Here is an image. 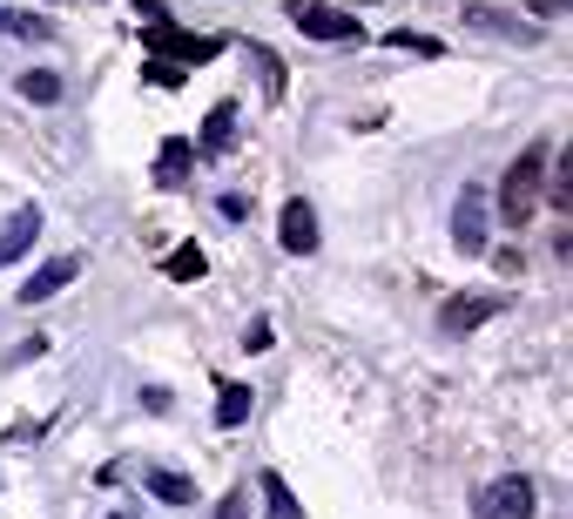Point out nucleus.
<instances>
[{
    "instance_id": "obj_1",
    "label": "nucleus",
    "mask_w": 573,
    "mask_h": 519,
    "mask_svg": "<svg viewBox=\"0 0 573 519\" xmlns=\"http://www.w3.org/2000/svg\"><path fill=\"white\" fill-rule=\"evenodd\" d=\"M540 189H547V149L533 142V149H520V163H513L506 182H500V210H506L513 223H526V210L540 203Z\"/></svg>"
},
{
    "instance_id": "obj_2",
    "label": "nucleus",
    "mask_w": 573,
    "mask_h": 519,
    "mask_svg": "<svg viewBox=\"0 0 573 519\" xmlns=\"http://www.w3.org/2000/svg\"><path fill=\"white\" fill-rule=\"evenodd\" d=\"M297 34H311V42H365V27L351 14H337V8H318V0H297V8L284 14Z\"/></svg>"
},
{
    "instance_id": "obj_3",
    "label": "nucleus",
    "mask_w": 573,
    "mask_h": 519,
    "mask_svg": "<svg viewBox=\"0 0 573 519\" xmlns=\"http://www.w3.org/2000/svg\"><path fill=\"white\" fill-rule=\"evenodd\" d=\"M452 244L466 250V257H486V189H473V182L452 203Z\"/></svg>"
},
{
    "instance_id": "obj_4",
    "label": "nucleus",
    "mask_w": 573,
    "mask_h": 519,
    "mask_svg": "<svg viewBox=\"0 0 573 519\" xmlns=\"http://www.w3.org/2000/svg\"><path fill=\"white\" fill-rule=\"evenodd\" d=\"M148 48H156V61H176V68H196V61L216 55L210 34H176L169 21H163V27H148Z\"/></svg>"
},
{
    "instance_id": "obj_5",
    "label": "nucleus",
    "mask_w": 573,
    "mask_h": 519,
    "mask_svg": "<svg viewBox=\"0 0 573 519\" xmlns=\"http://www.w3.org/2000/svg\"><path fill=\"white\" fill-rule=\"evenodd\" d=\"M486 519H533V479L526 472H506L500 486H486Z\"/></svg>"
},
{
    "instance_id": "obj_6",
    "label": "nucleus",
    "mask_w": 573,
    "mask_h": 519,
    "mask_svg": "<svg viewBox=\"0 0 573 519\" xmlns=\"http://www.w3.org/2000/svg\"><path fill=\"white\" fill-rule=\"evenodd\" d=\"M277 244H284L290 257H311V250H318V210L303 203V196H290V203H284V223H277Z\"/></svg>"
},
{
    "instance_id": "obj_7",
    "label": "nucleus",
    "mask_w": 573,
    "mask_h": 519,
    "mask_svg": "<svg viewBox=\"0 0 573 519\" xmlns=\"http://www.w3.org/2000/svg\"><path fill=\"white\" fill-rule=\"evenodd\" d=\"M74 276H82V257H55V263H41V270L27 276L14 297H21V304H48V297H61V291L74 284Z\"/></svg>"
},
{
    "instance_id": "obj_8",
    "label": "nucleus",
    "mask_w": 573,
    "mask_h": 519,
    "mask_svg": "<svg viewBox=\"0 0 573 519\" xmlns=\"http://www.w3.org/2000/svg\"><path fill=\"white\" fill-rule=\"evenodd\" d=\"M34 236H41V210H14L8 223H0V263H21L27 250H34Z\"/></svg>"
},
{
    "instance_id": "obj_9",
    "label": "nucleus",
    "mask_w": 573,
    "mask_h": 519,
    "mask_svg": "<svg viewBox=\"0 0 573 519\" xmlns=\"http://www.w3.org/2000/svg\"><path fill=\"white\" fill-rule=\"evenodd\" d=\"M189 163H196V142H182V135H169V142H163V155H156V182H163V189H182Z\"/></svg>"
},
{
    "instance_id": "obj_10",
    "label": "nucleus",
    "mask_w": 573,
    "mask_h": 519,
    "mask_svg": "<svg viewBox=\"0 0 573 519\" xmlns=\"http://www.w3.org/2000/svg\"><path fill=\"white\" fill-rule=\"evenodd\" d=\"M229 142H237V108L216 102V108L203 115V142H196V149H203V155H223Z\"/></svg>"
},
{
    "instance_id": "obj_11",
    "label": "nucleus",
    "mask_w": 573,
    "mask_h": 519,
    "mask_svg": "<svg viewBox=\"0 0 573 519\" xmlns=\"http://www.w3.org/2000/svg\"><path fill=\"white\" fill-rule=\"evenodd\" d=\"M142 486L156 493V499H169V506H196V486H189L182 472H163V465H148V472H142Z\"/></svg>"
},
{
    "instance_id": "obj_12",
    "label": "nucleus",
    "mask_w": 573,
    "mask_h": 519,
    "mask_svg": "<svg viewBox=\"0 0 573 519\" xmlns=\"http://www.w3.org/2000/svg\"><path fill=\"white\" fill-rule=\"evenodd\" d=\"M492 310H500V297H452L445 304V331H473V325H486Z\"/></svg>"
},
{
    "instance_id": "obj_13",
    "label": "nucleus",
    "mask_w": 573,
    "mask_h": 519,
    "mask_svg": "<svg viewBox=\"0 0 573 519\" xmlns=\"http://www.w3.org/2000/svg\"><path fill=\"white\" fill-rule=\"evenodd\" d=\"M250 405H256V391H250V385H223V391H216V425H223V432H237V425L250 418Z\"/></svg>"
},
{
    "instance_id": "obj_14",
    "label": "nucleus",
    "mask_w": 573,
    "mask_h": 519,
    "mask_svg": "<svg viewBox=\"0 0 573 519\" xmlns=\"http://www.w3.org/2000/svg\"><path fill=\"white\" fill-rule=\"evenodd\" d=\"M256 486H263V506H271V512H263V519H303V506H297V493L284 486V479H277V472H263V479H256Z\"/></svg>"
},
{
    "instance_id": "obj_15",
    "label": "nucleus",
    "mask_w": 573,
    "mask_h": 519,
    "mask_svg": "<svg viewBox=\"0 0 573 519\" xmlns=\"http://www.w3.org/2000/svg\"><path fill=\"white\" fill-rule=\"evenodd\" d=\"M203 270H210V257H203L196 244H182V250H169V257H163V276H176V284H196Z\"/></svg>"
},
{
    "instance_id": "obj_16",
    "label": "nucleus",
    "mask_w": 573,
    "mask_h": 519,
    "mask_svg": "<svg viewBox=\"0 0 573 519\" xmlns=\"http://www.w3.org/2000/svg\"><path fill=\"white\" fill-rule=\"evenodd\" d=\"M250 61H256V74H263V95L271 102H284V61L263 48V42H250Z\"/></svg>"
},
{
    "instance_id": "obj_17",
    "label": "nucleus",
    "mask_w": 573,
    "mask_h": 519,
    "mask_svg": "<svg viewBox=\"0 0 573 519\" xmlns=\"http://www.w3.org/2000/svg\"><path fill=\"white\" fill-rule=\"evenodd\" d=\"M21 95H27V102H41V108H48V102H61V74H48V68L21 74Z\"/></svg>"
},
{
    "instance_id": "obj_18",
    "label": "nucleus",
    "mask_w": 573,
    "mask_h": 519,
    "mask_svg": "<svg viewBox=\"0 0 573 519\" xmlns=\"http://www.w3.org/2000/svg\"><path fill=\"white\" fill-rule=\"evenodd\" d=\"M392 48H405V55H439L432 34H411V27H398V34H392Z\"/></svg>"
},
{
    "instance_id": "obj_19",
    "label": "nucleus",
    "mask_w": 573,
    "mask_h": 519,
    "mask_svg": "<svg viewBox=\"0 0 573 519\" xmlns=\"http://www.w3.org/2000/svg\"><path fill=\"white\" fill-rule=\"evenodd\" d=\"M142 74H148V82H156V89H182V68H176V61H148Z\"/></svg>"
},
{
    "instance_id": "obj_20",
    "label": "nucleus",
    "mask_w": 573,
    "mask_h": 519,
    "mask_svg": "<svg viewBox=\"0 0 573 519\" xmlns=\"http://www.w3.org/2000/svg\"><path fill=\"white\" fill-rule=\"evenodd\" d=\"M243 351H271V317H256V325L243 331Z\"/></svg>"
},
{
    "instance_id": "obj_21",
    "label": "nucleus",
    "mask_w": 573,
    "mask_h": 519,
    "mask_svg": "<svg viewBox=\"0 0 573 519\" xmlns=\"http://www.w3.org/2000/svg\"><path fill=\"white\" fill-rule=\"evenodd\" d=\"M41 432H48V425H41V418H21V425H14V432H8V446H27V438H41Z\"/></svg>"
},
{
    "instance_id": "obj_22",
    "label": "nucleus",
    "mask_w": 573,
    "mask_h": 519,
    "mask_svg": "<svg viewBox=\"0 0 573 519\" xmlns=\"http://www.w3.org/2000/svg\"><path fill=\"white\" fill-rule=\"evenodd\" d=\"M216 519H243V493H229V499H223V512H216Z\"/></svg>"
}]
</instances>
